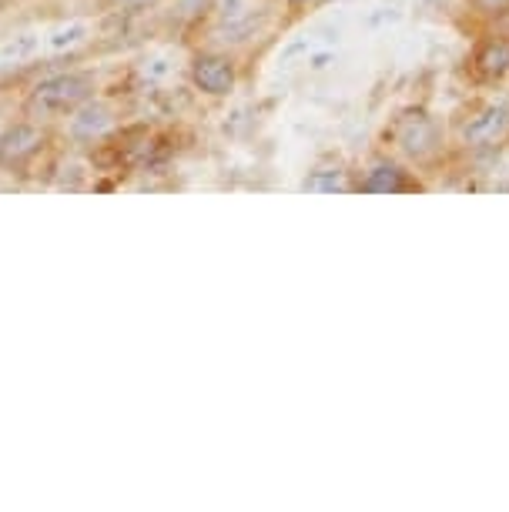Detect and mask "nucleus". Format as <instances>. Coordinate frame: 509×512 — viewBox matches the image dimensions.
I'll return each mask as SVG.
<instances>
[{
  "label": "nucleus",
  "mask_w": 509,
  "mask_h": 512,
  "mask_svg": "<svg viewBox=\"0 0 509 512\" xmlns=\"http://www.w3.org/2000/svg\"><path fill=\"white\" fill-rule=\"evenodd\" d=\"M91 91H94V81L88 74H57L51 81L37 84L34 108L47 111V114H64V111H74L78 104L88 101Z\"/></svg>",
  "instance_id": "1"
},
{
  "label": "nucleus",
  "mask_w": 509,
  "mask_h": 512,
  "mask_svg": "<svg viewBox=\"0 0 509 512\" xmlns=\"http://www.w3.org/2000/svg\"><path fill=\"white\" fill-rule=\"evenodd\" d=\"M191 77L205 94H228L235 88V64L222 54H201L195 67H191Z\"/></svg>",
  "instance_id": "2"
},
{
  "label": "nucleus",
  "mask_w": 509,
  "mask_h": 512,
  "mask_svg": "<svg viewBox=\"0 0 509 512\" xmlns=\"http://www.w3.org/2000/svg\"><path fill=\"white\" fill-rule=\"evenodd\" d=\"M37 144H41V131L31 128V124H17V128L0 134V161L4 164L24 161L27 154L37 151Z\"/></svg>",
  "instance_id": "3"
},
{
  "label": "nucleus",
  "mask_w": 509,
  "mask_h": 512,
  "mask_svg": "<svg viewBox=\"0 0 509 512\" xmlns=\"http://www.w3.org/2000/svg\"><path fill=\"white\" fill-rule=\"evenodd\" d=\"M506 121H509V108L506 104H493V108H486L479 118H473V124L466 128V138L469 141H476V144H486V141H493L499 131L506 128Z\"/></svg>",
  "instance_id": "4"
},
{
  "label": "nucleus",
  "mask_w": 509,
  "mask_h": 512,
  "mask_svg": "<svg viewBox=\"0 0 509 512\" xmlns=\"http://www.w3.org/2000/svg\"><path fill=\"white\" fill-rule=\"evenodd\" d=\"M406 188V178H402V171L396 164H379V168L369 171V178L362 181V191H369V195H392V191H402Z\"/></svg>",
  "instance_id": "5"
},
{
  "label": "nucleus",
  "mask_w": 509,
  "mask_h": 512,
  "mask_svg": "<svg viewBox=\"0 0 509 512\" xmlns=\"http://www.w3.org/2000/svg\"><path fill=\"white\" fill-rule=\"evenodd\" d=\"M111 124V114H108V108H88V111H81L78 118L71 121V131L78 134V138H94V134H101L104 128Z\"/></svg>",
  "instance_id": "6"
},
{
  "label": "nucleus",
  "mask_w": 509,
  "mask_h": 512,
  "mask_svg": "<svg viewBox=\"0 0 509 512\" xmlns=\"http://www.w3.org/2000/svg\"><path fill=\"white\" fill-rule=\"evenodd\" d=\"M345 188V178H342V168H319L312 171L309 181H305V191H342Z\"/></svg>",
  "instance_id": "7"
},
{
  "label": "nucleus",
  "mask_w": 509,
  "mask_h": 512,
  "mask_svg": "<svg viewBox=\"0 0 509 512\" xmlns=\"http://www.w3.org/2000/svg\"><path fill=\"white\" fill-rule=\"evenodd\" d=\"M479 4H483V7H503L506 0H479Z\"/></svg>",
  "instance_id": "8"
},
{
  "label": "nucleus",
  "mask_w": 509,
  "mask_h": 512,
  "mask_svg": "<svg viewBox=\"0 0 509 512\" xmlns=\"http://www.w3.org/2000/svg\"><path fill=\"white\" fill-rule=\"evenodd\" d=\"M124 4H144V0H124Z\"/></svg>",
  "instance_id": "9"
},
{
  "label": "nucleus",
  "mask_w": 509,
  "mask_h": 512,
  "mask_svg": "<svg viewBox=\"0 0 509 512\" xmlns=\"http://www.w3.org/2000/svg\"><path fill=\"white\" fill-rule=\"evenodd\" d=\"M295 4H305V0H295Z\"/></svg>",
  "instance_id": "10"
}]
</instances>
